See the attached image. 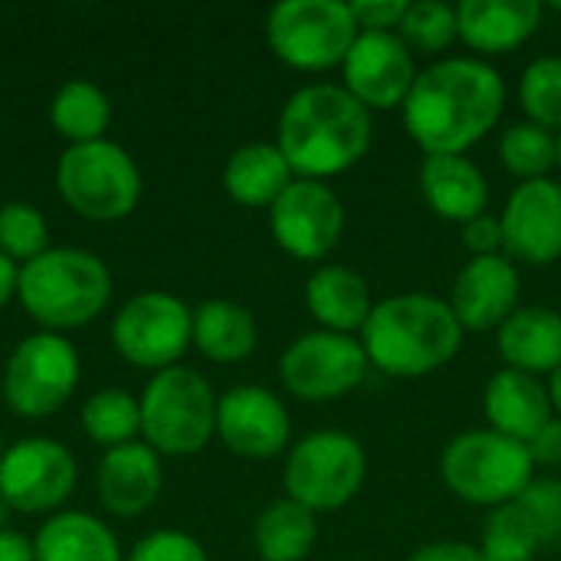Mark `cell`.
<instances>
[{"instance_id": "1", "label": "cell", "mask_w": 561, "mask_h": 561, "mask_svg": "<svg viewBox=\"0 0 561 561\" xmlns=\"http://www.w3.org/2000/svg\"><path fill=\"white\" fill-rule=\"evenodd\" d=\"M404 108V131L427 154H467L503 118L506 82L477 56H444L417 72Z\"/></svg>"}, {"instance_id": "2", "label": "cell", "mask_w": 561, "mask_h": 561, "mask_svg": "<svg viewBox=\"0 0 561 561\" xmlns=\"http://www.w3.org/2000/svg\"><path fill=\"white\" fill-rule=\"evenodd\" d=\"M371 112L335 82L296 89L276 122V148L296 178L329 181L352 171L371 148Z\"/></svg>"}, {"instance_id": "3", "label": "cell", "mask_w": 561, "mask_h": 561, "mask_svg": "<svg viewBox=\"0 0 561 561\" xmlns=\"http://www.w3.org/2000/svg\"><path fill=\"white\" fill-rule=\"evenodd\" d=\"M358 339L371 368L381 375L424 378L457 358L463 345V325L457 322L447 299L427 293H401L375 302Z\"/></svg>"}, {"instance_id": "4", "label": "cell", "mask_w": 561, "mask_h": 561, "mask_svg": "<svg viewBox=\"0 0 561 561\" xmlns=\"http://www.w3.org/2000/svg\"><path fill=\"white\" fill-rule=\"evenodd\" d=\"M16 296L26 316L43 332L82 329L112 299V273L102 256L72 247H49L43 256L20 266Z\"/></svg>"}, {"instance_id": "5", "label": "cell", "mask_w": 561, "mask_h": 561, "mask_svg": "<svg viewBox=\"0 0 561 561\" xmlns=\"http://www.w3.org/2000/svg\"><path fill=\"white\" fill-rule=\"evenodd\" d=\"M444 486L467 506L500 510L516 503L536 480L529 447L496 431L457 434L440 454Z\"/></svg>"}, {"instance_id": "6", "label": "cell", "mask_w": 561, "mask_h": 561, "mask_svg": "<svg viewBox=\"0 0 561 561\" xmlns=\"http://www.w3.org/2000/svg\"><path fill=\"white\" fill-rule=\"evenodd\" d=\"M138 404L141 437L158 457H194L217 434V394L194 368L158 371Z\"/></svg>"}, {"instance_id": "7", "label": "cell", "mask_w": 561, "mask_h": 561, "mask_svg": "<svg viewBox=\"0 0 561 561\" xmlns=\"http://www.w3.org/2000/svg\"><path fill=\"white\" fill-rule=\"evenodd\" d=\"M56 187L69 210L95 224L125 220L141 201V171L135 158L102 138L89 145H69L56 164Z\"/></svg>"}, {"instance_id": "8", "label": "cell", "mask_w": 561, "mask_h": 561, "mask_svg": "<svg viewBox=\"0 0 561 561\" xmlns=\"http://www.w3.org/2000/svg\"><path fill=\"white\" fill-rule=\"evenodd\" d=\"M368 457L358 437L345 431H316L289 447L283 490L309 513L345 510L365 486Z\"/></svg>"}, {"instance_id": "9", "label": "cell", "mask_w": 561, "mask_h": 561, "mask_svg": "<svg viewBox=\"0 0 561 561\" xmlns=\"http://www.w3.org/2000/svg\"><path fill=\"white\" fill-rule=\"evenodd\" d=\"M345 0H283L266 16V43L279 62L299 72H325L345 62L358 39Z\"/></svg>"}, {"instance_id": "10", "label": "cell", "mask_w": 561, "mask_h": 561, "mask_svg": "<svg viewBox=\"0 0 561 561\" xmlns=\"http://www.w3.org/2000/svg\"><path fill=\"white\" fill-rule=\"evenodd\" d=\"M79 385V352L56 332H36L23 339L3 368V401L16 417L56 414Z\"/></svg>"}, {"instance_id": "11", "label": "cell", "mask_w": 561, "mask_h": 561, "mask_svg": "<svg viewBox=\"0 0 561 561\" xmlns=\"http://www.w3.org/2000/svg\"><path fill=\"white\" fill-rule=\"evenodd\" d=\"M194 335V309H187L178 296L171 293H138L131 296L115 322H112V345L115 352L148 371H164L174 368L184 352L191 348Z\"/></svg>"}, {"instance_id": "12", "label": "cell", "mask_w": 561, "mask_h": 561, "mask_svg": "<svg viewBox=\"0 0 561 561\" xmlns=\"http://www.w3.org/2000/svg\"><path fill=\"white\" fill-rule=\"evenodd\" d=\"M368 368L371 362L362 348V339L325 329L293 339L279 358V378L286 391L309 404L352 394L365 381Z\"/></svg>"}, {"instance_id": "13", "label": "cell", "mask_w": 561, "mask_h": 561, "mask_svg": "<svg viewBox=\"0 0 561 561\" xmlns=\"http://www.w3.org/2000/svg\"><path fill=\"white\" fill-rule=\"evenodd\" d=\"M76 457L49 437H23L0 457V500L13 513H53L76 490Z\"/></svg>"}, {"instance_id": "14", "label": "cell", "mask_w": 561, "mask_h": 561, "mask_svg": "<svg viewBox=\"0 0 561 561\" xmlns=\"http://www.w3.org/2000/svg\"><path fill=\"white\" fill-rule=\"evenodd\" d=\"M276 247L302 263L325 260L345 233V207L325 181L296 178L270 207Z\"/></svg>"}, {"instance_id": "15", "label": "cell", "mask_w": 561, "mask_h": 561, "mask_svg": "<svg viewBox=\"0 0 561 561\" xmlns=\"http://www.w3.org/2000/svg\"><path fill=\"white\" fill-rule=\"evenodd\" d=\"M414 53L398 33H358L345 62L342 85L368 112L401 108L414 89Z\"/></svg>"}, {"instance_id": "16", "label": "cell", "mask_w": 561, "mask_h": 561, "mask_svg": "<svg viewBox=\"0 0 561 561\" xmlns=\"http://www.w3.org/2000/svg\"><path fill=\"white\" fill-rule=\"evenodd\" d=\"M217 437L243 460H273L289 447L286 404L260 385H237L217 398Z\"/></svg>"}, {"instance_id": "17", "label": "cell", "mask_w": 561, "mask_h": 561, "mask_svg": "<svg viewBox=\"0 0 561 561\" xmlns=\"http://www.w3.org/2000/svg\"><path fill=\"white\" fill-rule=\"evenodd\" d=\"M503 256L526 266H552L561 260V184L552 178L523 181L500 214Z\"/></svg>"}, {"instance_id": "18", "label": "cell", "mask_w": 561, "mask_h": 561, "mask_svg": "<svg viewBox=\"0 0 561 561\" xmlns=\"http://www.w3.org/2000/svg\"><path fill=\"white\" fill-rule=\"evenodd\" d=\"M519 270L510 256H470L450 286V309L463 332L500 329L519 309Z\"/></svg>"}, {"instance_id": "19", "label": "cell", "mask_w": 561, "mask_h": 561, "mask_svg": "<svg viewBox=\"0 0 561 561\" xmlns=\"http://www.w3.org/2000/svg\"><path fill=\"white\" fill-rule=\"evenodd\" d=\"M161 457L148 447V444H122L102 454L99 460V473H95V490H99V503L112 513V516H141L145 510L154 506V500L161 496Z\"/></svg>"}, {"instance_id": "20", "label": "cell", "mask_w": 561, "mask_h": 561, "mask_svg": "<svg viewBox=\"0 0 561 561\" xmlns=\"http://www.w3.org/2000/svg\"><path fill=\"white\" fill-rule=\"evenodd\" d=\"M542 23L539 0H463L457 7L460 39L480 56H506L526 46Z\"/></svg>"}, {"instance_id": "21", "label": "cell", "mask_w": 561, "mask_h": 561, "mask_svg": "<svg viewBox=\"0 0 561 561\" xmlns=\"http://www.w3.org/2000/svg\"><path fill=\"white\" fill-rule=\"evenodd\" d=\"M483 414L490 421V431L529 444L556 417V408L542 378L500 368L483 388Z\"/></svg>"}, {"instance_id": "22", "label": "cell", "mask_w": 561, "mask_h": 561, "mask_svg": "<svg viewBox=\"0 0 561 561\" xmlns=\"http://www.w3.org/2000/svg\"><path fill=\"white\" fill-rule=\"evenodd\" d=\"M421 194L427 207L450 224H467L486 214L490 184L483 168L467 154H427L417 171Z\"/></svg>"}, {"instance_id": "23", "label": "cell", "mask_w": 561, "mask_h": 561, "mask_svg": "<svg viewBox=\"0 0 561 561\" xmlns=\"http://www.w3.org/2000/svg\"><path fill=\"white\" fill-rule=\"evenodd\" d=\"M496 352L506 368L542 378L561 365V312L549 306H519L496 329Z\"/></svg>"}, {"instance_id": "24", "label": "cell", "mask_w": 561, "mask_h": 561, "mask_svg": "<svg viewBox=\"0 0 561 561\" xmlns=\"http://www.w3.org/2000/svg\"><path fill=\"white\" fill-rule=\"evenodd\" d=\"M302 299H306L309 316L319 322V329L342 332V335L362 332L375 309L371 286L365 283L362 273L348 266H319L306 279Z\"/></svg>"}, {"instance_id": "25", "label": "cell", "mask_w": 561, "mask_h": 561, "mask_svg": "<svg viewBox=\"0 0 561 561\" xmlns=\"http://www.w3.org/2000/svg\"><path fill=\"white\" fill-rule=\"evenodd\" d=\"M293 181L296 174L276 141H250L224 164V191L243 207H273Z\"/></svg>"}, {"instance_id": "26", "label": "cell", "mask_w": 561, "mask_h": 561, "mask_svg": "<svg viewBox=\"0 0 561 561\" xmlns=\"http://www.w3.org/2000/svg\"><path fill=\"white\" fill-rule=\"evenodd\" d=\"M36 561H122V546L115 533L89 513L49 516L36 539Z\"/></svg>"}, {"instance_id": "27", "label": "cell", "mask_w": 561, "mask_h": 561, "mask_svg": "<svg viewBox=\"0 0 561 561\" xmlns=\"http://www.w3.org/2000/svg\"><path fill=\"white\" fill-rule=\"evenodd\" d=\"M191 345L217 365L243 362L256 352V319L240 302L207 299L194 309Z\"/></svg>"}, {"instance_id": "28", "label": "cell", "mask_w": 561, "mask_h": 561, "mask_svg": "<svg viewBox=\"0 0 561 561\" xmlns=\"http://www.w3.org/2000/svg\"><path fill=\"white\" fill-rule=\"evenodd\" d=\"M319 539V519L289 496L273 500L253 526V546L263 561H306Z\"/></svg>"}, {"instance_id": "29", "label": "cell", "mask_w": 561, "mask_h": 561, "mask_svg": "<svg viewBox=\"0 0 561 561\" xmlns=\"http://www.w3.org/2000/svg\"><path fill=\"white\" fill-rule=\"evenodd\" d=\"M112 118V105L108 95L89 82V79H72L66 82L53 105H49V122L53 128L69 141V145H89V141H102L105 128Z\"/></svg>"}, {"instance_id": "30", "label": "cell", "mask_w": 561, "mask_h": 561, "mask_svg": "<svg viewBox=\"0 0 561 561\" xmlns=\"http://www.w3.org/2000/svg\"><path fill=\"white\" fill-rule=\"evenodd\" d=\"M82 431L92 444L112 450L122 444H131L135 434H141V404L122 391V388H105L95 391L82 404Z\"/></svg>"}, {"instance_id": "31", "label": "cell", "mask_w": 561, "mask_h": 561, "mask_svg": "<svg viewBox=\"0 0 561 561\" xmlns=\"http://www.w3.org/2000/svg\"><path fill=\"white\" fill-rule=\"evenodd\" d=\"M559 161V135L533 125V122H516L503 128L500 135V164L523 181H539L549 178V171Z\"/></svg>"}, {"instance_id": "32", "label": "cell", "mask_w": 561, "mask_h": 561, "mask_svg": "<svg viewBox=\"0 0 561 561\" xmlns=\"http://www.w3.org/2000/svg\"><path fill=\"white\" fill-rule=\"evenodd\" d=\"M542 549L539 533L519 510V503L500 506L490 513L480 539V552L486 561H533Z\"/></svg>"}, {"instance_id": "33", "label": "cell", "mask_w": 561, "mask_h": 561, "mask_svg": "<svg viewBox=\"0 0 561 561\" xmlns=\"http://www.w3.org/2000/svg\"><path fill=\"white\" fill-rule=\"evenodd\" d=\"M398 36L408 43L411 53H447L457 39V7L444 3V0H414L398 26Z\"/></svg>"}, {"instance_id": "34", "label": "cell", "mask_w": 561, "mask_h": 561, "mask_svg": "<svg viewBox=\"0 0 561 561\" xmlns=\"http://www.w3.org/2000/svg\"><path fill=\"white\" fill-rule=\"evenodd\" d=\"M519 105L526 122L561 131V56H539L519 76Z\"/></svg>"}, {"instance_id": "35", "label": "cell", "mask_w": 561, "mask_h": 561, "mask_svg": "<svg viewBox=\"0 0 561 561\" xmlns=\"http://www.w3.org/2000/svg\"><path fill=\"white\" fill-rule=\"evenodd\" d=\"M46 250H49L46 217L26 201L3 204L0 207V253L10 256L16 266H26L30 260L43 256Z\"/></svg>"}, {"instance_id": "36", "label": "cell", "mask_w": 561, "mask_h": 561, "mask_svg": "<svg viewBox=\"0 0 561 561\" xmlns=\"http://www.w3.org/2000/svg\"><path fill=\"white\" fill-rule=\"evenodd\" d=\"M533 529L539 533L542 546L561 539V483L559 480H533L526 493L516 500Z\"/></svg>"}, {"instance_id": "37", "label": "cell", "mask_w": 561, "mask_h": 561, "mask_svg": "<svg viewBox=\"0 0 561 561\" xmlns=\"http://www.w3.org/2000/svg\"><path fill=\"white\" fill-rule=\"evenodd\" d=\"M128 561H207V552L194 536L161 529V533L145 536L141 542H135V549L128 552Z\"/></svg>"}, {"instance_id": "38", "label": "cell", "mask_w": 561, "mask_h": 561, "mask_svg": "<svg viewBox=\"0 0 561 561\" xmlns=\"http://www.w3.org/2000/svg\"><path fill=\"white\" fill-rule=\"evenodd\" d=\"M348 7L362 33H398L411 3L408 0H352Z\"/></svg>"}, {"instance_id": "39", "label": "cell", "mask_w": 561, "mask_h": 561, "mask_svg": "<svg viewBox=\"0 0 561 561\" xmlns=\"http://www.w3.org/2000/svg\"><path fill=\"white\" fill-rule=\"evenodd\" d=\"M463 247L473 256H500L503 253V224L493 214H480L463 224Z\"/></svg>"}, {"instance_id": "40", "label": "cell", "mask_w": 561, "mask_h": 561, "mask_svg": "<svg viewBox=\"0 0 561 561\" xmlns=\"http://www.w3.org/2000/svg\"><path fill=\"white\" fill-rule=\"evenodd\" d=\"M408 561H486V559H483L480 546L454 542V539H440V542H427V546L414 549Z\"/></svg>"}, {"instance_id": "41", "label": "cell", "mask_w": 561, "mask_h": 561, "mask_svg": "<svg viewBox=\"0 0 561 561\" xmlns=\"http://www.w3.org/2000/svg\"><path fill=\"white\" fill-rule=\"evenodd\" d=\"M529 457H533V463H539V467H559L561 463V417L556 414L529 444Z\"/></svg>"}, {"instance_id": "42", "label": "cell", "mask_w": 561, "mask_h": 561, "mask_svg": "<svg viewBox=\"0 0 561 561\" xmlns=\"http://www.w3.org/2000/svg\"><path fill=\"white\" fill-rule=\"evenodd\" d=\"M0 561H36L33 539L16 529H0Z\"/></svg>"}, {"instance_id": "43", "label": "cell", "mask_w": 561, "mask_h": 561, "mask_svg": "<svg viewBox=\"0 0 561 561\" xmlns=\"http://www.w3.org/2000/svg\"><path fill=\"white\" fill-rule=\"evenodd\" d=\"M16 283H20V266L0 253V306H7L10 296H16Z\"/></svg>"}, {"instance_id": "44", "label": "cell", "mask_w": 561, "mask_h": 561, "mask_svg": "<svg viewBox=\"0 0 561 561\" xmlns=\"http://www.w3.org/2000/svg\"><path fill=\"white\" fill-rule=\"evenodd\" d=\"M549 398H552V408H556V414L561 417V365L549 375Z\"/></svg>"}, {"instance_id": "45", "label": "cell", "mask_w": 561, "mask_h": 561, "mask_svg": "<svg viewBox=\"0 0 561 561\" xmlns=\"http://www.w3.org/2000/svg\"><path fill=\"white\" fill-rule=\"evenodd\" d=\"M10 513H13V510H10V506H7V503L0 500V529L7 526V516H10Z\"/></svg>"}, {"instance_id": "46", "label": "cell", "mask_w": 561, "mask_h": 561, "mask_svg": "<svg viewBox=\"0 0 561 561\" xmlns=\"http://www.w3.org/2000/svg\"><path fill=\"white\" fill-rule=\"evenodd\" d=\"M556 168L561 171V131H559V161H556Z\"/></svg>"}, {"instance_id": "47", "label": "cell", "mask_w": 561, "mask_h": 561, "mask_svg": "<svg viewBox=\"0 0 561 561\" xmlns=\"http://www.w3.org/2000/svg\"><path fill=\"white\" fill-rule=\"evenodd\" d=\"M552 10H556V13H561V0H556V3H552Z\"/></svg>"}, {"instance_id": "48", "label": "cell", "mask_w": 561, "mask_h": 561, "mask_svg": "<svg viewBox=\"0 0 561 561\" xmlns=\"http://www.w3.org/2000/svg\"><path fill=\"white\" fill-rule=\"evenodd\" d=\"M3 450H7V447H3V437H0V457H3Z\"/></svg>"}]
</instances>
